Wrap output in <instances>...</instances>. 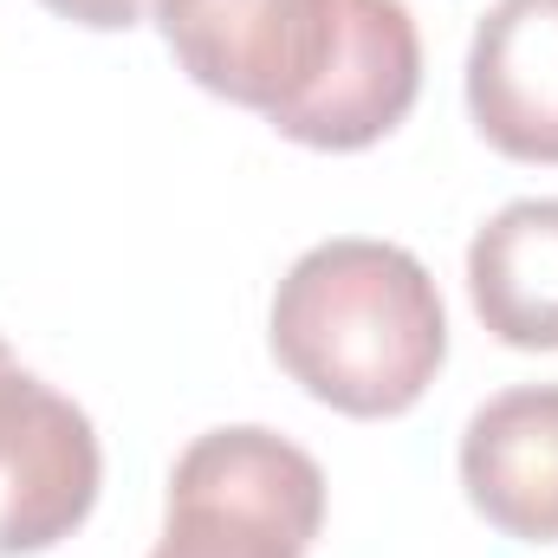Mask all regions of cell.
<instances>
[{"label": "cell", "instance_id": "cell-1", "mask_svg": "<svg viewBox=\"0 0 558 558\" xmlns=\"http://www.w3.org/2000/svg\"><path fill=\"white\" fill-rule=\"evenodd\" d=\"M156 26L202 92L299 149L351 156L416 111L422 39L403 0H156Z\"/></svg>", "mask_w": 558, "mask_h": 558}, {"label": "cell", "instance_id": "cell-2", "mask_svg": "<svg viewBox=\"0 0 558 558\" xmlns=\"http://www.w3.org/2000/svg\"><path fill=\"white\" fill-rule=\"evenodd\" d=\"M267 338L312 403L384 422L428 397L448 357V312L410 247L338 234L286 267Z\"/></svg>", "mask_w": 558, "mask_h": 558}, {"label": "cell", "instance_id": "cell-3", "mask_svg": "<svg viewBox=\"0 0 558 558\" xmlns=\"http://www.w3.org/2000/svg\"><path fill=\"white\" fill-rule=\"evenodd\" d=\"M325 526V468L274 428H208L169 468L162 533L241 558H305Z\"/></svg>", "mask_w": 558, "mask_h": 558}, {"label": "cell", "instance_id": "cell-4", "mask_svg": "<svg viewBox=\"0 0 558 558\" xmlns=\"http://www.w3.org/2000/svg\"><path fill=\"white\" fill-rule=\"evenodd\" d=\"M105 454L92 416L13 364L0 338V558H33L72 539L98 507Z\"/></svg>", "mask_w": 558, "mask_h": 558}, {"label": "cell", "instance_id": "cell-5", "mask_svg": "<svg viewBox=\"0 0 558 558\" xmlns=\"http://www.w3.org/2000/svg\"><path fill=\"white\" fill-rule=\"evenodd\" d=\"M461 487L494 533L520 546H558V384L500 390L468 416Z\"/></svg>", "mask_w": 558, "mask_h": 558}, {"label": "cell", "instance_id": "cell-6", "mask_svg": "<svg viewBox=\"0 0 558 558\" xmlns=\"http://www.w3.org/2000/svg\"><path fill=\"white\" fill-rule=\"evenodd\" d=\"M474 131L513 162H558V0H494L468 46Z\"/></svg>", "mask_w": 558, "mask_h": 558}, {"label": "cell", "instance_id": "cell-7", "mask_svg": "<svg viewBox=\"0 0 558 558\" xmlns=\"http://www.w3.org/2000/svg\"><path fill=\"white\" fill-rule=\"evenodd\" d=\"M481 325L513 351H558V195L507 202L468 241Z\"/></svg>", "mask_w": 558, "mask_h": 558}, {"label": "cell", "instance_id": "cell-8", "mask_svg": "<svg viewBox=\"0 0 558 558\" xmlns=\"http://www.w3.org/2000/svg\"><path fill=\"white\" fill-rule=\"evenodd\" d=\"M39 7H52L59 20L92 26V33H124V26H137L156 0H39Z\"/></svg>", "mask_w": 558, "mask_h": 558}, {"label": "cell", "instance_id": "cell-9", "mask_svg": "<svg viewBox=\"0 0 558 558\" xmlns=\"http://www.w3.org/2000/svg\"><path fill=\"white\" fill-rule=\"evenodd\" d=\"M149 558H241V553H221V546H195V539H175V533H162Z\"/></svg>", "mask_w": 558, "mask_h": 558}]
</instances>
